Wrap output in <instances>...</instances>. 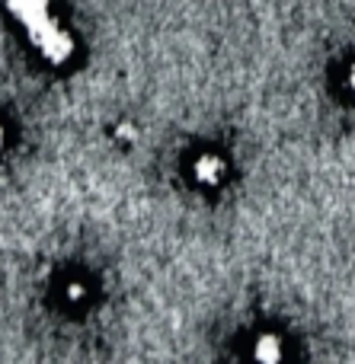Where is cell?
I'll return each instance as SVG.
<instances>
[{"instance_id": "4", "label": "cell", "mask_w": 355, "mask_h": 364, "mask_svg": "<svg viewBox=\"0 0 355 364\" xmlns=\"http://www.w3.org/2000/svg\"><path fill=\"white\" fill-rule=\"evenodd\" d=\"M0 141H4V128H0Z\"/></svg>"}, {"instance_id": "1", "label": "cell", "mask_w": 355, "mask_h": 364, "mask_svg": "<svg viewBox=\"0 0 355 364\" xmlns=\"http://www.w3.org/2000/svg\"><path fill=\"white\" fill-rule=\"evenodd\" d=\"M224 170H228V164L221 157H215V154H205V157H198L192 164V176L202 182V186H218L224 179Z\"/></svg>"}, {"instance_id": "2", "label": "cell", "mask_w": 355, "mask_h": 364, "mask_svg": "<svg viewBox=\"0 0 355 364\" xmlns=\"http://www.w3.org/2000/svg\"><path fill=\"white\" fill-rule=\"evenodd\" d=\"M83 297H87V288H83L80 282H70L68 284V301H74V304H80Z\"/></svg>"}, {"instance_id": "3", "label": "cell", "mask_w": 355, "mask_h": 364, "mask_svg": "<svg viewBox=\"0 0 355 364\" xmlns=\"http://www.w3.org/2000/svg\"><path fill=\"white\" fill-rule=\"evenodd\" d=\"M346 87L355 93V64H349V70H346Z\"/></svg>"}]
</instances>
